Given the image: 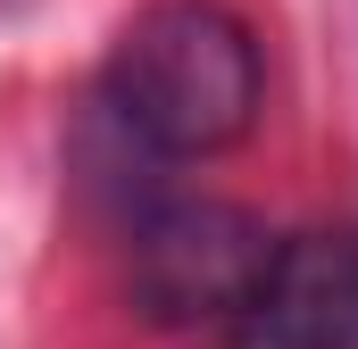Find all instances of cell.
Returning <instances> with one entry per match:
<instances>
[{
	"mask_svg": "<svg viewBox=\"0 0 358 349\" xmlns=\"http://www.w3.org/2000/svg\"><path fill=\"white\" fill-rule=\"evenodd\" d=\"M100 100L117 117L125 142H142L150 158H217L259 125V42L234 8L217 0H150L108 67H100Z\"/></svg>",
	"mask_w": 358,
	"mask_h": 349,
	"instance_id": "6da1fadb",
	"label": "cell"
},
{
	"mask_svg": "<svg viewBox=\"0 0 358 349\" xmlns=\"http://www.w3.org/2000/svg\"><path fill=\"white\" fill-rule=\"evenodd\" d=\"M275 233L225 200H150L134 216V299L176 333H225Z\"/></svg>",
	"mask_w": 358,
	"mask_h": 349,
	"instance_id": "7a4b0ae2",
	"label": "cell"
},
{
	"mask_svg": "<svg viewBox=\"0 0 358 349\" xmlns=\"http://www.w3.org/2000/svg\"><path fill=\"white\" fill-rule=\"evenodd\" d=\"M217 349H358V233H275Z\"/></svg>",
	"mask_w": 358,
	"mask_h": 349,
	"instance_id": "3957f363",
	"label": "cell"
}]
</instances>
